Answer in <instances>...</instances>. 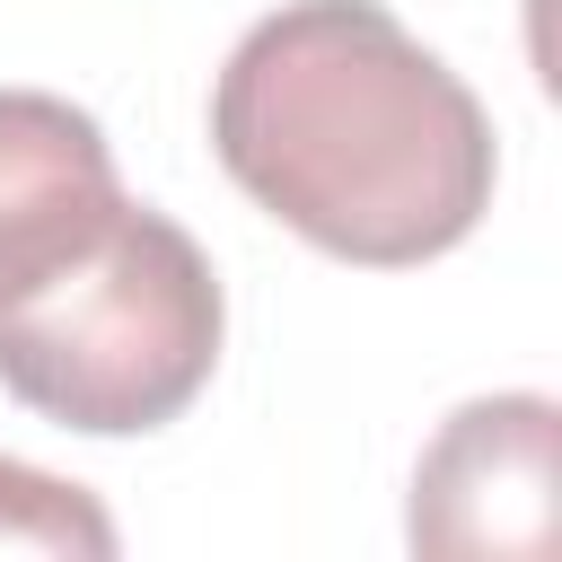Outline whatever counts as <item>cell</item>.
Listing matches in <instances>:
<instances>
[{"mask_svg":"<svg viewBox=\"0 0 562 562\" xmlns=\"http://www.w3.org/2000/svg\"><path fill=\"white\" fill-rule=\"evenodd\" d=\"M220 334L228 307L211 255L167 211L123 202L70 272L0 307V386L61 430L132 439L211 386Z\"/></svg>","mask_w":562,"mask_h":562,"instance_id":"obj_2","label":"cell"},{"mask_svg":"<svg viewBox=\"0 0 562 562\" xmlns=\"http://www.w3.org/2000/svg\"><path fill=\"white\" fill-rule=\"evenodd\" d=\"M123 220V176L70 97L0 88V307L70 272Z\"/></svg>","mask_w":562,"mask_h":562,"instance_id":"obj_4","label":"cell"},{"mask_svg":"<svg viewBox=\"0 0 562 562\" xmlns=\"http://www.w3.org/2000/svg\"><path fill=\"white\" fill-rule=\"evenodd\" d=\"M0 553H61V562L79 553V562H105L114 553V518L79 483L0 457Z\"/></svg>","mask_w":562,"mask_h":562,"instance_id":"obj_5","label":"cell"},{"mask_svg":"<svg viewBox=\"0 0 562 562\" xmlns=\"http://www.w3.org/2000/svg\"><path fill=\"white\" fill-rule=\"evenodd\" d=\"M553 474H562V413L544 395H474L422 448L404 536L413 553L439 562L553 553Z\"/></svg>","mask_w":562,"mask_h":562,"instance_id":"obj_3","label":"cell"},{"mask_svg":"<svg viewBox=\"0 0 562 562\" xmlns=\"http://www.w3.org/2000/svg\"><path fill=\"white\" fill-rule=\"evenodd\" d=\"M211 149L281 228L342 263H430L492 211V114L378 0H281L211 88Z\"/></svg>","mask_w":562,"mask_h":562,"instance_id":"obj_1","label":"cell"}]
</instances>
